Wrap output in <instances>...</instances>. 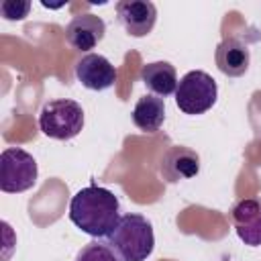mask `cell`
<instances>
[{"mask_svg":"<svg viewBox=\"0 0 261 261\" xmlns=\"http://www.w3.org/2000/svg\"><path fill=\"white\" fill-rule=\"evenodd\" d=\"M120 202L108 188L86 186L69 202V220L86 234L104 241L120 220Z\"/></svg>","mask_w":261,"mask_h":261,"instance_id":"obj_1","label":"cell"},{"mask_svg":"<svg viewBox=\"0 0 261 261\" xmlns=\"http://www.w3.org/2000/svg\"><path fill=\"white\" fill-rule=\"evenodd\" d=\"M104 243L120 261H145L155 249L153 224L143 214L126 212L120 216L118 224L104 239Z\"/></svg>","mask_w":261,"mask_h":261,"instance_id":"obj_2","label":"cell"},{"mask_svg":"<svg viewBox=\"0 0 261 261\" xmlns=\"http://www.w3.org/2000/svg\"><path fill=\"white\" fill-rule=\"evenodd\" d=\"M39 128L55 141H69L84 128V108L69 98L49 100L39 112Z\"/></svg>","mask_w":261,"mask_h":261,"instance_id":"obj_3","label":"cell"},{"mask_svg":"<svg viewBox=\"0 0 261 261\" xmlns=\"http://www.w3.org/2000/svg\"><path fill=\"white\" fill-rule=\"evenodd\" d=\"M218 98V86L214 77L202 69L188 71L175 88V104L186 114H204L208 112Z\"/></svg>","mask_w":261,"mask_h":261,"instance_id":"obj_4","label":"cell"},{"mask_svg":"<svg viewBox=\"0 0 261 261\" xmlns=\"http://www.w3.org/2000/svg\"><path fill=\"white\" fill-rule=\"evenodd\" d=\"M39 169L31 153L8 147L0 153V190L4 194H20L37 184Z\"/></svg>","mask_w":261,"mask_h":261,"instance_id":"obj_5","label":"cell"},{"mask_svg":"<svg viewBox=\"0 0 261 261\" xmlns=\"http://www.w3.org/2000/svg\"><path fill=\"white\" fill-rule=\"evenodd\" d=\"M116 18L130 37H145L155 27L157 8L149 0H120L116 4Z\"/></svg>","mask_w":261,"mask_h":261,"instance_id":"obj_6","label":"cell"},{"mask_svg":"<svg viewBox=\"0 0 261 261\" xmlns=\"http://www.w3.org/2000/svg\"><path fill=\"white\" fill-rule=\"evenodd\" d=\"M75 77L77 82L94 92H102L114 86L116 82V67L100 53H88L75 63Z\"/></svg>","mask_w":261,"mask_h":261,"instance_id":"obj_7","label":"cell"},{"mask_svg":"<svg viewBox=\"0 0 261 261\" xmlns=\"http://www.w3.org/2000/svg\"><path fill=\"white\" fill-rule=\"evenodd\" d=\"M198 171H200V155L194 149L184 147V145L169 147L159 161V173L169 184L190 179L198 175Z\"/></svg>","mask_w":261,"mask_h":261,"instance_id":"obj_8","label":"cell"},{"mask_svg":"<svg viewBox=\"0 0 261 261\" xmlns=\"http://www.w3.org/2000/svg\"><path fill=\"white\" fill-rule=\"evenodd\" d=\"M230 218H232L237 237L245 245L249 247L261 245V200L259 198L239 200L230 210Z\"/></svg>","mask_w":261,"mask_h":261,"instance_id":"obj_9","label":"cell"},{"mask_svg":"<svg viewBox=\"0 0 261 261\" xmlns=\"http://www.w3.org/2000/svg\"><path fill=\"white\" fill-rule=\"evenodd\" d=\"M106 35V22L96 14H77L65 27V41L75 51L94 49Z\"/></svg>","mask_w":261,"mask_h":261,"instance_id":"obj_10","label":"cell"},{"mask_svg":"<svg viewBox=\"0 0 261 261\" xmlns=\"http://www.w3.org/2000/svg\"><path fill=\"white\" fill-rule=\"evenodd\" d=\"M216 65L218 69L228 75V77H241L247 73L249 69V63H251V53H249V47L234 39V37H228L224 41L218 43L216 47Z\"/></svg>","mask_w":261,"mask_h":261,"instance_id":"obj_11","label":"cell"},{"mask_svg":"<svg viewBox=\"0 0 261 261\" xmlns=\"http://www.w3.org/2000/svg\"><path fill=\"white\" fill-rule=\"evenodd\" d=\"M141 82L147 86L149 92H153L159 98H165V96L175 94L177 73H175V67L169 61H153V63L143 65Z\"/></svg>","mask_w":261,"mask_h":261,"instance_id":"obj_12","label":"cell"},{"mask_svg":"<svg viewBox=\"0 0 261 261\" xmlns=\"http://www.w3.org/2000/svg\"><path fill=\"white\" fill-rule=\"evenodd\" d=\"M165 120V100L149 94L137 100L133 108V122L143 133H157Z\"/></svg>","mask_w":261,"mask_h":261,"instance_id":"obj_13","label":"cell"},{"mask_svg":"<svg viewBox=\"0 0 261 261\" xmlns=\"http://www.w3.org/2000/svg\"><path fill=\"white\" fill-rule=\"evenodd\" d=\"M73 261H120V259L104 241L94 239L92 243H88L86 247L80 249V253L75 255Z\"/></svg>","mask_w":261,"mask_h":261,"instance_id":"obj_14","label":"cell"},{"mask_svg":"<svg viewBox=\"0 0 261 261\" xmlns=\"http://www.w3.org/2000/svg\"><path fill=\"white\" fill-rule=\"evenodd\" d=\"M31 10V2H14V0H6L0 4V14L6 20H22Z\"/></svg>","mask_w":261,"mask_h":261,"instance_id":"obj_15","label":"cell"}]
</instances>
